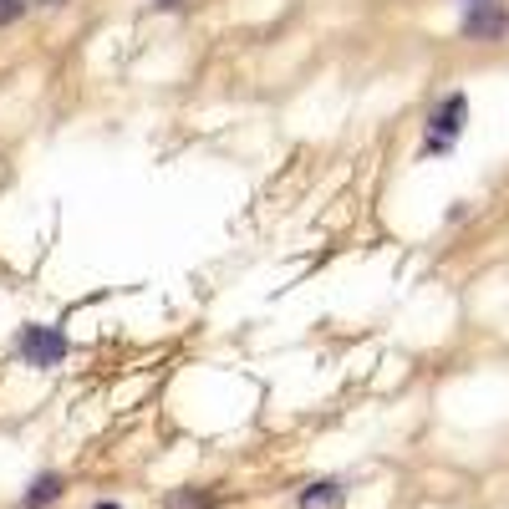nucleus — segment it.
<instances>
[{
	"label": "nucleus",
	"mask_w": 509,
	"mask_h": 509,
	"mask_svg": "<svg viewBox=\"0 0 509 509\" xmlns=\"http://www.w3.org/2000/svg\"><path fill=\"white\" fill-rule=\"evenodd\" d=\"M66 332L62 326H21V362L26 367H62Z\"/></svg>",
	"instance_id": "obj_1"
},
{
	"label": "nucleus",
	"mask_w": 509,
	"mask_h": 509,
	"mask_svg": "<svg viewBox=\"0 0 509 509\" xmlns=\"http://www.w3.org/2000/svg\"><path fill=\"white\" fill-rule=\"evenodd\" d=\"M463 117H469V97H463V92H448L444 102H438V112L428 117V127H433L428 153H444V148L459 138V133H463Z\"/></svg>",
	"instance_id": "obj_2"
},
{
	"label": "nucleus",
	"mask_w": 509,
	"mask_h": 509,
	"mask_svg": "<svg viewBox=\"0 0 509 509\" xmlns=\"http://www.w3.org/2000/svg\"><path fill=\"white\" fill-rule=\"evenodd\" d=\"M459 31L469 36V41H499V36L509 31V16L494 0H479V5H469V16H463Z\"/></svg>",
	"instance_id": "obj_3"
},
{
	"label": "nucleus",
	"mask_w": 509,
	"mask_h": 509,
	"mask_svg": "<svg viewBox=\"0 0 509 509\" xmlns=\"http://www.w3.org/2000/svg\"><path fill=\"white\" fill-rule=\"evenodd\" d=\"M301 509H321V505H341V479H316V484H306L301 499H296Z\"/></svg>",
	"instance_id": "obj_4"
},
{
	"label": "nucleus",
	"mask_w": 509,
	"mask_h": 509,
	"mask_svg": "<svg viewBox=\"0 0 509 509\" xmlns=\"http://www.w3.org/2000/svg\"><path fill=\"white\" fill-rule=\"evenodd\" d=\"M62 499V474H36L31 489H26V509H47Z\"/></svg>",
	"instance_id": "obj_5"
},
{
	"label": "nucleus",
	"mask_w": 509,
	"mask_h": 509,
	"mask_svg": "<svg viewBox=\"0 0 509 509\" xmlns=\"http://www.w3.org/2000/svg\"><path fill=\"white\" fill-rule=\"evenodd\" d=\"M214 505H220V494L214 489H184L174 499V509H214Z\"/></svg>",
	"instance_id": "obj_6"
},
{
	"label": "nucleus",
	"mask_w": 509,
	"mask_h": 509,
	"mask_svg": "<svg viewBox=\"0 0 509 509\" xmlns=\"http://www.w3.org/2000/svg\"><path fill=\"white\" fill-rule=\"evenodd\" d=\"M26 5H31V0H0V26L21 21V16H26Z\"/></svg>",
	"instance_id": "obj_7"
},
{
	"label": "nucleus",
	"mask_w": 509,
	"mask_h": 509,
	"mask_svg": "<svg viewBox=\"0 0 509 509\" xmlns=\"http://www.w3.org/2000/svg\"><path fill=\"white\" fill-rule=\"evenodd\" d=\"M92 509H123V505H117V499H97Z\"/></svg>",
	"instance_id": "obj_8"
},
{
	"label": "nucleus",
	"mask_w": 509,
	"mask_h": 509,
	"mask_svg": "<svg viewBox=\"0 0 509 509\" xmlns=\"http://www.w3.org/2000/svg\"><path fill=\"white\" fill-rule=\"evenodd\" d=\"M159 5H163V11H174V5H184V0H159Z\"/></svg>",
	"instance_id": "obj_9"
},
{
	"label": "nucleus",
	"mask_w": 509,
	"mask_h": 509,
	"mask_svg": "<svg viewBox=\"0 0 509 509\" xmlns=\"http://www.w3.org/2000/svg\"><path fill=\"white\" fill-rule=\"evenodd\" d=\"M474 5H479V0H474Z\"/></svg>",
	"instance_id": "obj_10"
}]
</instances>
